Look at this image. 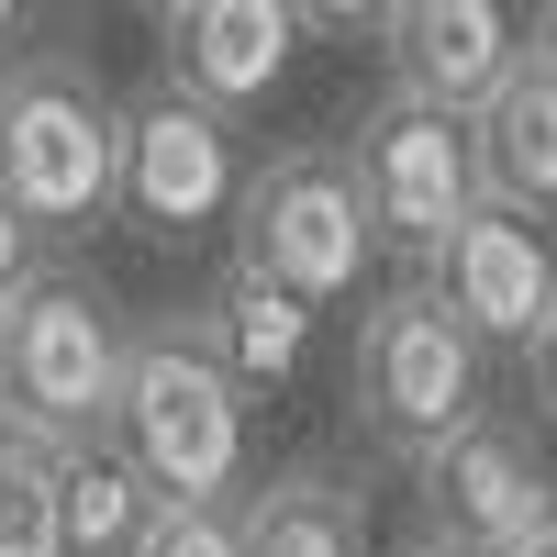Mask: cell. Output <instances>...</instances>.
<instances>
[{"label":"cell","mask_w":557,"mask_h":557,"mask_svg":"<svg viewBox=\"0 0 557 557\" xmlns=\"http://www.w3.org/2000/svg\"><path fill=\"white\" fill-rule=\"evenodd\" d=\"M101 435L157 480V502H235L246 491V391L201 346V323H146L123 346V391H112Z\"/></svg>","instance_id":"1"},{"label":"cell","mask_w":557,"mask_h":557,"mask_svg":"<svg viewBox=\"0 0 557 557\" xmlns=\"http://www.w3.org/2000/svg\"><path fill=\"white\" fill-rule=\"evenodd\" d=\"M491 412V346L457 323L424 278H401L357 312V346H346V424L380 435L401 469L446 435H469Z\"/></svg>","instance_id":"2"},{"label":"cell","mask_w":557,"mask_h":557,"mask_svg":"<svg viewBox=\"0 0 557 557\" xmlns=\"http://www.w3.org/2000/svg\"><path fill=\"white\" fill-rule=\"evenodd\" d=\"M123 178V101L89 57H23L0 67V201L34 235H89Z\"/></svg>","instance_id":"3"},{"label":"cell","mask_w":557,"mask_h":557,"mask_svg":"<svg viewBox=\"0 0 557 557\" xmlns=\"http://www.w3.org/2000/svg\"><path fill=\"white\" fill-rule=\"evenodd\" d=\"M368 201H357V168L346 146H278L268 168H246L235 190V268L278 278L290 301H346L357 268H368Z\"/></svg>","instance_id":"4"},{"label":"cell","mask_w":557,"mask_h":557,"mask_svg":"<svg viewBox=\"0 0 557 557\" xmlns=\"http://www.w3.org/2000/svg\"><path fill=\"white\" fill-rule=\"evenodd\" d=\"M346 168H357L368 235L401 246V257H435L457 223L480 212V146H469V112L412 101V89H380V101L357 112Z\"/></svg>","instance_id":"5"},{"label":"cell","mask_w":557,"mask_h":557,"mask_svg":"<svg viewBox=\"0 0 557 557\" xmlns=\"http://www.w3.org/2000/svg\"><path fill=\"white\" fill-rule=\"evenodd\" d=\"M123 312L89 290V278H57L45 268L34 290L0 312V357H12V412L45 435H101L112 424V391H123Z\"/></svg>","instance_id":"6"},{"label":"cell","mask_w":557,"mask_h":557,"mask_svg":"<svg viewBox=\"0 0 557 557\" xmlns=\"http://www.w3.org/2000/svg\"><path fill=\"white\" fill-rule=\"evenodd\" d=\"M235 190H246L235 123L201 112L190 89H168V78H157L146 101L123 112V178H112V212L134 223V235L178 246V235H201V223L235 212Z\"/></svg>","instance_id":"7"},{"label":"cell","mask_w":557,"mask_h":557,"mask_svg":"<svg viewBox=\"0 0 557 557\" xmlns=\"http://www.w3.org/2000/svg\"><path fill=\"white\" fill-rule=\"evenodd\" d=\"M424 290H435L457 323H469L480 346H513V357H524V335H535L546 301H557V246H546V223H535V212L480 201V212L424 257Z\"/></svg>","instance_id":"8"},{"label":"cell","mask_w":557,"mask_h":557,"mask_svg":"<svg viewBox=\"0 0 557 557\" xmlns=\"http://www.w3.org/2000/svg\"><path fill=\"white\" fill-rule=\"evenodd\" d=\"M412 502H424V535H446V546L491 557L513 524H535L546 502H557V480L535 469V435H524V424L480 412L469 435H446V446H424V457H412Z\"/></svg>","instance_id":"9"},{"label":"cell","mask_w":557,"mask_h":557,"mask_svg":"<svg viewBox=\"0 0 557 557\" xmlns=\"http://www.w3.org/2000/svg\"><path fill=\"white\" fill-rule=\"evenodd\" d=\"M380 57H391V89L480 112L491 89L524 67V0H391Z\"/></svg>","instance_id":"10"},{"label":"cell","mask_w":557,"mask_h":557,"mask_svg":"<svg viewBox=\"0 0 557 557\" xmlns=\"http://www.w3.org/2000/svg\"><path fill=\"white\" fill-rule=\"evenodd\" d=\"M168 89H190L201 112H257L301 57V0H168Z\"/></svg>","instance_id":"11"},{"label":"cell","mask_w":557,"mask_h":557,"mask_svg":"<svg viewBox=\"0 0 557 557\" xmlns=\"http://www.w3.org/2000/svg\"><path fill=\"white\" fill-rule=\"evenodd\" d=\"M469 146H480V201L502 212H557V67H513L469 112Z\"/></svg>","instance_id":"12"},{"label":"cell","mask_w":557,"mask_h":557,"mask_svg":"<svg viewBox=\"0 0 557 557\" xmlns=\"http://www.w3.org/2000/svg\"><path fill=\"white\" fill-rule=\"evenodd\" d=\"M235 535L246 557H368V491L335 469H278L235 491Z\"/></svg>","instance_id":"13"},{"label":"cell","mask_w":557,"mask_h":557,"mask_svg":"<svg viewBox=\"0 0 557 557\" xmlns=\"http://www.w3.org/2000/svg\"><path fill=\"white\" fill-rule=\"evenodd\" d=\"M190 323H201V346L235 368V391H257V380L278 391V380H301V357H312V301H290L257 268H223Z\"/></svg>","instance_id":"14"},{"label":"cell","mask_w":557,"mask_h":557,"mask_svg":"<svg viewBox=\"0 0 557 557\" xmlns=\"http://www.w3.org/2000/svg\"><path fill=\"white\" fill-rule=\"evenodd\" d=\"M146 524H157V480L134 469L112 435H78L67 469H57V535H67V557H134Z\"/></svg>","instance_id":"15"},{"label":"cell","mask_w":557,"mask_h":557,"mask_svg":"<svg viewBox=\"0 0 557 557\" xmlns=\"http://www.w3.org/2000/svg\"><path fill=\"white\" fill-rule=\"evenodd\" d=\"M57 469H67V435L0 412V557H67V535H57Z\"/></svg>","instance_id":"16"},{"label":"cell","mask_w":557,"mask_h":557,"mask_svg":"<svg viewBox=\"0 0 557 557\" xmlns=\"http://www.w3.org/2000/svg\"><path fill=\"white\" fill-rule=\"evenodd\" d=\"M134 557H246L235 502H157V524H146Z\"/></svg>","instance_id":"17"},{"label":"cell","mask_w":557,"mask_h":557,"mask_svg":"<svg viewBox=\"0 0 557 557\" xmlns=\"http://www.w3.org/2000/svg\"><path fill=\"white\" fill-rule=\"evenodd\" d=\"M34 278H45V235H34V223H23L12 201H0V312H12V301L34 290Z\"/></svg>","instance_id":"18"},{"label":"cell","mask_w":557,"mask_h":557,"mask_svg":"<svg viewBox=\"0 0 557 557\" xmlns=\"http://www.w3.org/2000/svg\"><path fill=\"white\" fill-rule=\"evenodd\" d=\"M524 391H535V412L557 424V301H546V323L524 335Z\"/></svg>","instance_id":"19"},{"label":"cell","mask_w":557,"mask_h":557,"mask_svg":"<svg viewBox=\"0 0 557 557\" xmlns=\"http://www.w3.org/2000/svg\"><path fill=\"white\" fill-rule=\"evenodd\" d=\"M380 12L391 0H301V23H323V34H380Z\"/></svg>","instance_id":"20"},{"label":"cell","mask_w":557,"mask_h":557,"mask_svg":"<svg viewBox=\"0 0 557 557\" xmlns=\"http://www.w3.org/2000/svg\"><path fill=\"white\" fill-rule=\"evenodd\" d=\"M491 557H557V502H546V513H535V524H513V535H502Z\"/></svg>","instance_id":"21"},{"label":"cell","mask_w":557,"mask_h":557,"mask_svg":"<svg viewBox=\"0 0 557 557\" xmlns=\"http://www.w3.org/2000/svg\"><path fill=\"white\" fill-rule=\"evenodd\" d=\"M524 57H535V67H557V0H535V23H524Z\"/></svg>","instance_id":"22"},{"label":"cell","mask_w":557,"mask_h":557,"mask_svg":"<svg viewBox=\"0 0 557 557\" xmlns=\"http://www.w3.org/2000/svg\"><path fill=\"white\" fill-rule=\"evenodd\" d=\"M391 557H469V546H446V535H412V546H391Z\"/></svg>","instance_id":"23"},{"label":"cell","mask_w":557,"mask_h":557,"mask_svg":"<svg viewBox=\"0 0 557 557\" xmlns=\"http://www.w3.org/2000/svg\"><path fill=\"white\" fill-rule=\"evenodd\" d=\"M12 34H23V0H0V45H12Z\"/></svg>","instance_id":"24"},{"label":"cell","mask_w":557,"mask_h":557,"mask_svg":"<svg viewBox=\"0 0 557 557\" xmlns=\"http://www.w3.org/2000/svg\"><path fill=\"white\" fill-rule=\"evenodd\" d=\"M0 412H12V357H0Z\"/></svg>","instance_id":"25"},{"label":"cell","mask_w":557,"mask_h":557,"mask_svg":"<svg viewBox=\"0 0 557 557\" xmlns=\"http://www.w3.org/2000/svg\"><path fill=\"white\" fill-rule=\"evenodd\" d=\"M146 12H168V0H146Z\"/></svg>","instance_id":"26"}]
</instances>
